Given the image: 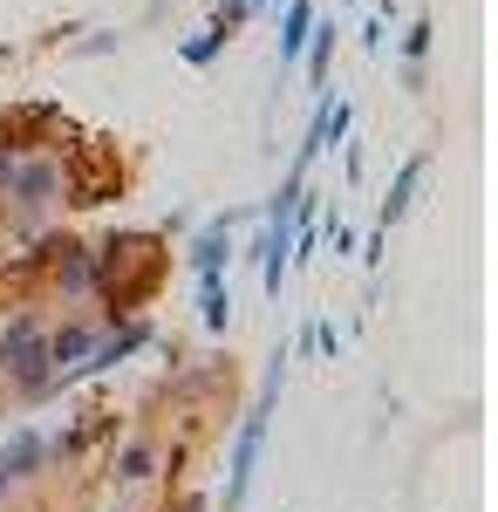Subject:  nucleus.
<instances>
[{
    "instance_id": "nucleus-5",
    "label": "nucleus",
    "mask_w": 498,
    "mask_h": 512,
    "mask_svg": "<svg viewBox=\"0 0 498 512\" xmlns=\"http://www.w3.org/2000/svg\"><path fill=\"white\" fill-rule=\"evenodd\" d=\"M7 192H14V205H21V212H48V205H55V198L69 192V171H62V164L55 158H14V178H7Z\"/></svg>"
},
{
    "instance_id": "nucleus-11",
    "label": "nucleus",
    "mask_w": 498,
    "mask_h": 512,
    "mask_svg": "<svg viewBox=\"0 0 498 512\" xmlns=\"http://www.w3.org/2000/svg\"><path fill=\"white\" fill-rule=\"evenodd\" d=\"M89 342H96V335H89L82 321H62V328H48V362H55V376H69L82 355H89Z\"/></svg>"
},
{
    "instance_id": "nucleus-3",
    "label": "nucleus",
    "mask_w": 498,
    "mask_h": 512,
    "mask_svg": "<svg viewBox=\"0 0 498 512\" xmlns=\"http://www.w3.org/2000/svg\"><path fill=\"white\" fill-rule=\"evenodd\" d=\"M151 342H157L151 315H123V328H116V335H96V342H89V355H82L76 369H69V376H55V396L76 390V383H89V376H110L116 362H130L137 349H151Z\"/></svg>"
},
{
    "instance_id": "nucleus-13",
    "label": "nucleus",
    "mask_w": 498,
    "mask_h": 512,
    "mask_svg": "<svg viewBox=\"0 0 498 512\" xmlns=\"http://www.w3.org/2000/svg\"><path fill=\"white\" fill-rule=\"evenodd\" d=\"M110 472H116V485H144V478L157 472V444H151V437H137V444H123V451H116V465H110Z\"/></svg>"
},
{
    "instance_id": "nucleus-7",
    "label": "nucleus",
    "mask_w": 498,
    "mask_h": 512,
    "mask_svg": "<svg viewBox=\"0 0 498 512\" xmlns=\"http://www.w3.org/2000/svg\"><path fill=\"white\" fill-rule=\"evenodd\" d=\"M423 178H430V151H417V158H403V171L389 178V198H383V219L376 226H403L410 219V205H417V192H423Z\"/></svg>"
},
{
    "instance_id": "nucleus-19",
    "label": "nucleus",
    "mask_w": 498,
    "mask_h": 512,
    "mask_svg": "<svg viewBox=\"0 0 498 512\" xmlns=\"http://www.w3.org/2000/svg\"><path fill=\"white\" fill-rule=\"evenodd\" d=\"M383 246H389V233H383V226H376V233L362 239V267H369V274H376V267H383Z\"/></svg>"
},
{
    "instance_id": "nucleus-10",
    "label": "nucleus",
    "mask_w": 498,
    "mask_h": 512,
    "mask_svg": "<svg viewBox=\"0 0 498 512\" xmlns=\"http://www.w3.org/2000/svg\"><path fill=\"white\" fill-rule=\"evenodd\" d=\"M198 321H205V335H226V328H232V287H226V274H198Z\"/></svg>"
},
{
    "instance_id": "nucleus-6",
    "label": "nucleus",
    "mask_w": 498,
    "mask_h": 512,
    "mask_svg": "<svg viewBox=\"0 0 498 512\" xmlns=\"http://www.w3.org/2000/svg\"><path fill=\"white\" fill-rule=\"evenodd\" d=\"M185 267L192 274H226L232 267V212H219V219H205V226L185 233Z\"/></svg>"
},
{
    "instance_id": "nucleus-9",
    "label": "nucleus",
    "mask_w": 498,
    "mask_h": 512,
    "mask_svg": "<svg viewBox=\"0 0 498 512\" xmlns=\"http://www.w3.org/2000/svg\"><path fill=\"white\" fill-rule=\"evenodd\" d=\"M335 21H314V35H307V48H301V69H307V89H321L328 96V69H335Z\"/></svg>"
},
{
    "instance_id": "nucleus-14",
    "label": "nucleus",
    "mask_w": 498,
    "mask_h": 512,
    "mask_svg": "<svg viewBox=\"0 0 498 512\" xmlns=\"http://www.w3.org/2000/svg\"><path fill=\"white\" fill-rule=\"evenodd\" d=\"M226 28H205V35H192L185 41V48H178V55H185V69H212V62H219V55H226Z\"/></svg>"
},
{
    "instance_id": "nucleus-12",
    "label": "nucleus",
    "mask_w": 498,
    "mask_h": 512,
    "mask_svg": "<svg viewBox=\"0 0 498 512\" xmlns=\"http://www.w3.org/2000/svg\"><path fill=\"white\" fill-rule=\"evenodd\" d=\"M55 287H62V294H96V253L62 246V260H55Z\"/></svg>"
},
{
    "instance_id": "nucleus-20",
    "label": "nucleus",
    "mask_w": 498,
    "mask_h": 512,
    "mask_svg": "<svg viewBox=\"0 0 498 512\" xmlns=\"http://www.w3.org/2000/svg\"><path fill=\"white\" fill-rule=\"evenodd\" d=\"M7 178H14V151H0V192H7Z\"/></svg>"
},
{
    "instance_id": "nucleus-16",
    "label": "nucleus",
    "mask_w": 498,
    "mask_h": 512,
    "mask_svg": "<svg viewBox=\"0 0 498 512\" xmlns=\"http://www.w3.org/2000/svg\"><path fill=\"white\" fill-rule=\"evenodd\" d=\"M383 35H389V14H369V21H362V48L383 55Z\"/></svg>"
},
{
    "instance_id": "nucleus-4",
    "label": "nucleus",
    "mask_w": 498,
    "mask_h": 512,
    "mask_svg": "<svg viewBox=\"0 0 498 512\" xmlns=\"http://www.w3.org/2000/svg\"><path fill=\"white\" fill-rule=\"evenodd\" d=\"M55 451H48V431H35V424H14V431L0 437V499L7 492H21L28 478H41V465H48Z\"/></svg>"
},
{
    "instance_id": "nucleus-18",
    "label": "nucleus",
    "mask_w": 498,
    "mask_h": 512,
    "mask_svg": "<svg viewBox=\"0 0 498 512\" xmlns=\"http://www.w3.org/2000/svg\"><path fill=\"white\" fill-rule=\"evenodd\" d=\"M314 349L328 355V362H335V355H342V335H335V321H314Z\"/></svg>"
},
{
    "instance_id": "nucleus-17",
    "label": "nucleus",
    "mask_w": 498,
    "mask_h": 512,
    "mask_svg": "<svg viewBox=\"0 0 498 512\" xmlns=\"http://www.w3.org/2000/svg\"><path fill=\"white\" fill-rule=\"evenodd\" d=\"M321 239H328V246H335V253H355V233H348L342 219H321Z\"/></svg>"
},
{
    "instance_id": "nucleus-15",
    "label": "nucleus",
    "mask_w": 498,
    "mask_h": 512,
    "mask_svg": "<svg viewBox=\"0 0 498 512\" xmlns=\"http://www.w3.org/2000/svg\"><path fill=\"white\" fill-rule=\"evenodd\" d=\"M430 35H437V21L417 14V21H410V35H403V62H430Z\"/></svg>"
},
{
    "instance_id": "nucleus-1",
    "label": "nucleus",
    "mask_w": 498,
    "mask_h": 512,
    "mask_svg": "<svg viewBox=\"0 0 498 512\" xmlns=\"http://www.w3.org/2000/svg\"><path fill=\"white\" fill-rule=\"evenodd\" d=\"M280 383H287V349L267 355L260 396H253V410L239 417V437H232V458H226V492H219V512H246V499H253V478H260V458H267V417H273V403H280Z\"/></svg>"
},
{
    "instance_id": "nucleus-8",
    "label": "nucleus",
    "mask_w": 498,
    "mask_h": 512,
    "mask_svg": "<svg viewBox=\"0 0 498 512\" xmlns=\"http://www.w3.org/2000/svg\"><path fill=\"white\" fill-rule=\"evenodd\" d=\"M314 21H321L314 0H280V69H301V48L314 35Z\"/></svg>"
},
{
    "instance_id": "nucleus-2",
    "label": "nucleus",
    "mask_w": 498,
    "mask_h": 512,
    "mask_svg": "<svg viewBox=\"0 0 498 512\" xmlns=\"http://www.w3.org/2000/svg\"><path fill=\"white\" fill-rule=\"evenodd\" d=\"M0 383L21 396V403H48L55 396V362H48V321L35 308L0 328Z\"/></svg>"
}]
</instances>
